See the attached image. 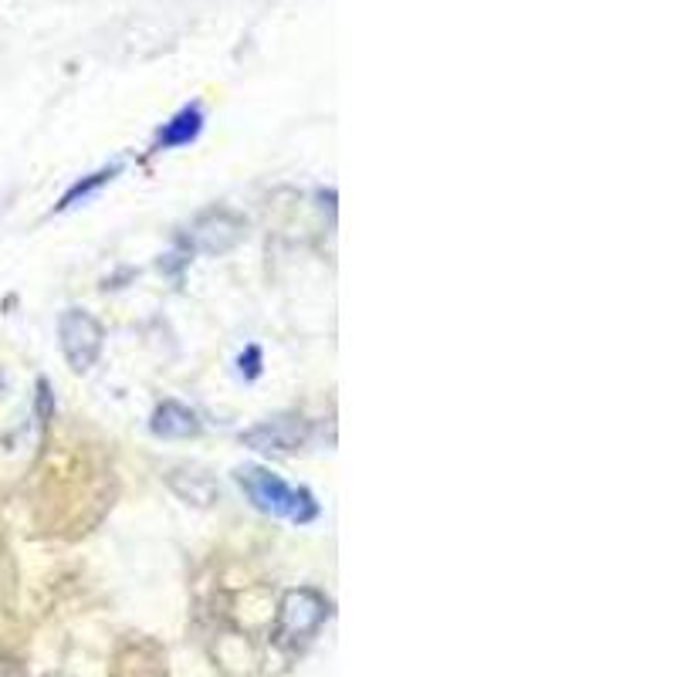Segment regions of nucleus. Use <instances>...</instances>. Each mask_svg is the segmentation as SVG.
Here are the masks:
<instances>
[{
	"instance_id": "1",
	"label": "nucleus",
	"mask_w": 677,
	"mask_h": 677,
	"mask_svg": "<svg viewBox=\"0 0 677 677\" xmlns=\"http://www.w3.org/2000/svg\"><path fill=\"white\" fill-rule=\"evenodd\" d=\"M241 491L247 495V501L258 508L265 515H274V519H289V522H312L319 515V504L316 498L308 495L305 488H292L285 485L274 471L261 468V464H244L234 471Z\"/></svg>"
},
{
	"instance_id": "2",
	"label": "nucleus",
	"mask_w": 677,
	"mask_h": 677,
	"mask_svg": "<svg viewBox=\"0 0 677 677\" xmlns=\"http://www.w3.org/2000/svg\"><path fill=\"white\" fill-rule=\"evenodd\" d=\"M59 338H62V353L75 373L92 370L99 353H102V325L81 312V308H68L59 319Z\"/></svg>"
},
{
	"instance_id": "3",
	"label": "nucleus",
	"mask_w": 677,
	"mask_h": 677,
	"mask_svg": "<svg viewBox=\"0 0 677 677\" xmlns=\"http://www.w3.org/2000/svg\"><path fill=\"white\" fill-rule=\"evenodd\" d=\"M329 616V603L325 597H319L316 589H292L281 600V613H278V637L281 640H308Z\"/></svg>"
},
{
	"instance_id": "4",
	"label": "nucleus",
	"mask_w": 677,
	"mask_h": 677,
	"mask_svg": "<svg viewBox=\"0 0 677 677\" xmlns=\"http://www.w3.org/2000/svg\"><path fill=\"white\" fill-rule=\"evenodd\" d=\"M312 437V427L302 417H274L265 420L258 427H251L241 440L254 450H265V455H295Z\"/></svg>"
},
{
	"instance_id": "5",
	"label": "nucleus",
	"mask_w": 677,
	"mask_h": 677,
	"mask_svg": "<svg viewBox=\"0 0 677 677\" xmlns=\"http://www.w3.org/2000/svg\"><path fill=\"white\" fill-rule=\"evenodd\" d=\"M244 238V220L231 210H214L204 214L193 223V247L204 254H223Z\"/></svg>"
},
{
	"instance_id": "6",
	"label": "nucleus",
	"mask_w": 677,
	"mask_h": 677,
	"mask_svg": "<svg viewBox=\"0 0 677 677\" xmlns=\"http://www.w3.org/2000/svg\"><path fill=\"white\" fill-rule=\"evenodd\" d=\"M150 427L156 437H166V440H180V437H196L201 434V417H196L190 407L177 404V400H166L156 407Z\"/></svg>"
},
{
	"instance_id": "7",
	"label": "nucleus",
	"mask_w": 677,
	"mask_h": 677,
	"mask_svg": "<svg viewBox=\"0 0 677 677\" xmlns=\"http://www.w3.org/2000/svg\"><path fill=\"white\" fill-rule=\"evenodd\" d=\"M201 129H204V108L193 102V105L180 108L177 116L163 126V132H159V139H156V146H159V150L187 146V143H193L196 136H201Z\"/></svg>"
},
{
	"instance_id": "8",
	"label": "nucleus",
	"mask_w": 677,
	"mask_h": 677,
	"mask_svg": "<svg viewBox=\"0 0 677 677\" xmlns=\"http://www.w3.org/2000/svg\"><path fill=\"white\" fill-rule=\"evenodd\" d=\"M169 488H174L183 501H193V504L217 501V485L201 471H169Z\"/></svg>"
},
{
	"instance_id": "9",
	"label": "nucleus",
	"mask_w": 677,
	"mask_h": 677,
	"mask_svg": "<svg viewBox=\"0 0 677 677\" xmlns=\"http://www.w3.org/2000/svg\"><path fill=\"white\" fill-rule=\"evenodd\" d=\"M119 174V163H112V166H105V169H99V174H92L89 180H81V183H75L65 196H62V204H59V210H68V207H75L78 201H89V196L102 187V183H108L112 177Z\"/></svg>"
},
{
	"instance_id": "10",
	"label": "nucleus",
	"mask_w": 677,
	"mask_h": 677,
	"mask_svg": "<svg viewBox=\"0 0 677 677\" xmlns=\"http://www.w3.org/2000/svg\"><path fill=\"white\" fill-rule=\"evenodd\" d=\"M258 362H261V353L258 349H247V376H258Z\"/></svg>"
}]
</instances>
